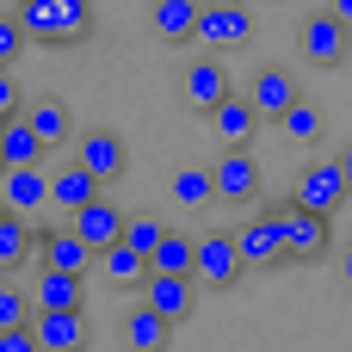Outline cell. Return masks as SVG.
<instances>
[{
	"label": "cell",
	"instance_id": "cell-1",
	"mask_svg": "<svg viewBox=\"0 0 352 352\" xmlns=\"http://www.w3.org/2000/svg\"><path fill=\"white\" fill-rule=\"evenodd\" d=\"M12 19H19V31H25L31 43H50V50L87 43V37H93V25H99L93 0H19V6H12Z\"/></svg>",
	"mask_w": 352,
	"mask_h": 352
},
{
	"label": "cell",
	"instance_id": "cell-2",
	"mask_svg": "<svg viewBox=\"0 0 352 352\" xmlns=\"http://www.w3.org/2000/svg\"><path fill=\"white\" fill-rule=\"evenodd\" d=\"M241 248H235V229H210V235H192V285H210V291H235L241 285Z\"/></svg>",
	"mask_w": 352,
	"mask_h": 352
},
{
	"label": "cell",
	"instance_id": "cell-3",
	"mask_svg": "<svg viewBox=\"0 0 352 352\" xmlns=\"http://www.w3.org/2000/svg\"><path fill=\"white\" fill-rule=\"evenodd\" d=\"M192 43H210V50H248L254 43V6L248 0H204L198 6V31Z\"/></svg>",
	"mask_w": 352,
	"mask_h": 352
},
{
	"label": "cell",
	"instance_id": "cell-4",
	"mask_svg": "<svg viewBox=\"0 0 352 352\" xmlns=\"http://www.w3.org/2000/svg\"><path fill=\"white\" fill-rule=\"evenodd\" d=\"M278 223H285V260H322L328 248H334V217H316V210H303V204H266Z\"/></svg>",
	"mask_w": 352,
	"mask_h": 352
},
{
	"label": "cell",
	"instance_id": "cell-5",
	"mask_svg": "<svg viewBox=\"0 0 352 352\" xmlns=\"http://www.w3.org/2000/svg\"><path fill=\"white\" fill-rule=\"evenodd\" d=\"M74 167H87L99 186H118V179L130 173V148H124V136H118V130L93 124V130H80V136H74Z\"/></svg>",
	"mask_w": 352,
	"mask_h": 352
},
{
	"label": "cell",
	"instance_id": "cell-6",
	"mask_svg": "<svg viewBox=\"0 0 352 352\" xmlns=\"http://www.w3.org/2000/svg\"><path fill=\"white\" fill-rule=\"evenodd\" d=\"M235 248H241L248 272H272V266H285V223L272 210H260V217H248L235 229Z\"/></svg>",
	"mask_w": 352,
	"mask_h": 352
},
{
	"label": "cell",
	"instance_id": "cell-7",
	"mask_svg": "<svg viewBox=\"0 0 352 352\" xmlns=\"http://www.w3.org/2000/svg\"><path fill=\"white\" fill-rule=\"evenodd\" d=\"M31 254H37L43 272H68V278H87L93 272V248L74 229H31Z\"/></svg>",
	"mask_w": 352,
	"mask_h": 352
},
{
	"label": "cell",
	"instance_id": "cell-8",
	"mask_svg": "<svg viewBox=\"0 0 352 352\" xmlns=\"http://www.w3.org/2000/svg\"><path fill=\"white\" fill-rule=\"evenodd\" d=\"M291 204H303V210H316V217H334V210L346 204L340 161H309V167L297 173V186H291Z\"/></svg>",
	"mask_w": 352,
	"mask_h": 352
},
{
	"label": "cell",
	"instance_id": "cell-9",
	"mask_svg": "<svg viewBox=\"0 0 352 352\" xmlns=\"http://www.w3.org/2000/svg\"><path fill=\"white\" fill-rule=\"evenodd\" d=\"M297 43H303V56H309L316 68H340V62L352 56V31L334 19V12H309L303 31H297Z\"/></svg>",
	"mask_w": 352,
	"mask_h": 352
},
{
	"label": "cell",
	"instance_id": "cell-10",
	"mask_svg": "<svg viewBox=\"0 0 352 352\" xmlns=\"http://www.w3.org/2000/svg\"><path fill=\"white\" fill-rule=\"evenodd\" d=\"M235 93V80H229V68H223V56H198L192 68H186V80H179V99L192 105V111H217L223 99Z\"/></svg>",
	"mask_w": 352,
	"mask_h": 352
},
{
	"label": "cell",
	"instance_id": "cell-11",
	"mask_svg": "<svg viewBox=\"0 0 352 352\" xmlns=\"http://www.w3.org/2000/svg\"><path fill=\"white\" fill-rule=\"evenodd\" d=\"M210 179H217V198H223V204H254V198H260V161H254V148L217 155V161H210Z\"/></svg>",
	"mask_w": 352,
	"mask_h": 352
},
{
	"label": "cell",
	"instance_id": "cell-12",
	"mask_svg": "<svg viewBox=\"0 0 352 352\" xmlns=\"http://www.w3.org/2000/svg\"><path fill=\"white\" fill-rule=\"evenodd\" d=\"M248 105H254V118H285L291 105H297V80H291V68H278V62H266V68H254V80H248V93H241Z\"/></svg>",
	"mask_w": 352,
	"mask_h": 352
},
{
	"label": "cell",
	"instance_id": "cell-13",
	"mask_svg": "<svg viewBox=\"0 0 352 352\" xmlns=\"http://www.w3.org/2000/svg\"><path fill=\"white\" fill-rule=\"evenodd\" d=\"M31 334L43 352H87V309H31Z\"/></svg>",
	"mask_w": 352,
	"mask_h": 352
},
{
	"label": "cell",
	"instance_id": "cell-14",
	"mask_svg": "<svg viewBox=\"0 0 352 352\" xmlns=\"http://www.w3.org/2000/svg\"><path fill=\"white\" fill-rule=\"evenodd\" d=\"M136 291H142V303H148L167 328H179V322L192 316V303H198V285H192V278H161V272H148Z\"/></svg>",
	"mask_w": 352,
	"mask_h": 352
},
{
	"label": "cell",
	"instance_id": "cell-15",
	"mask_svg": "<svg viewBox=\"0 0 352 352\" xmlns=\"http://www.w3.org/2000/svg\"><path fill=\"white\" fill-rule=\"evenodd\" d=\"M68 229H74V235H80V241H87L93 254H105L111 241H124V210H118V204H111V198L99 192V198H93L87 210H74V223H68Z\"/></svg>",
	"mask_w": 352,
	"mask_h": 352
},
{
	"label": "cell",
	"instance_id": "cell-16",
	"mask_svg": "<svg viewBox=\"0 0 352 352\" xmlns=\"http://www.w3.org/2000/svg\"><path fill=\"white\" fill-rule=\"evenodd\" d=\"M0 198H6L12 217L43 210V204H50V179H43V167H6V173H0Z\"/></svg>",
	"mask_w": 352,
	"mask_h": 352
},
{
	"label": "cell",
	"instance_id": "cell-17",
	"mask_svg": "<svg viewBox=\"0 0 352 352\" xmlns=\"http://www.w3.org/2000/svg\"><path fill=\"white\" fill-rule=\"evenodd\" d=\"M198 6H204V0H155V6H148V31H155L161 43H192Z\"/></svg>",
	"mask_w": 352,
	"mask_h": 352
},
{
	"label": "cell",
	"instance_id": "cell-18",
	"mask_svg": "<svg viewBox=\"0 0 352 352\" xmlns=\"http://www.w3.org/2000/svg\"><path fill=\"white\" fill-rule=\"evenodd\" d=\"M167 322L148 309V303H136V309H124V346L130 352H167Z\"/></svg>",
	"mask_w": 352,
	"mask_h": 352
},
{
	"label": "cell",
	"instance_id": "cell-19",
	"mask_svg": "<svg viewBox=\"0 0 352 352\" xmlns=\"http://www.w3.org/2000/svg\"><path fill=\"white\" fill-rule=\"evenodd\" d=\"M25 124H31V136H37L43 148H62V142L74 136V124H68V105H62V99H37V105H25Z\"/></svg>",
	"mask_w": 352,
	"mask_h": 352
},
{
	"label": "cell",
	"instance_id": "cell-20",
	"mask_svg": "<svg viewBox=\"0 0 352 352\" xmlns=\"http://www.w3.org/2000/svg\"><path fill=\"white\" fill-rule=\"evenodd\" d=\"M210 118H217V136H223L229 148H248V142H254V130H260V118H254V105H248L241 93H229Z\"/></svg>",
	"mask_w": 352,
	"mask_h": 352
},
{
	"label": "cell",
	"instance_id": "cell-21",
	"mask_svg": "<svg viewBox=\"0 0 352 352\" xmlns=\"http://www.w3.org/2000/svg\"><path fill=\"white\" fill-rule=\"evenodd\" d=\"M93 198H99V179H93L87 167H62V173L50 179V204H62L68 217H74V210H87Z\"/></svg>",
	"mask_w": 352,
	"mask_h": 352
},
{
	"label": "cell",
	"instance_id": "cell-22",
	"mask_svg": "<svg viewBox=\"0 0 352 352\" xmlns=\"http://www.w3.org/2000/svg\"><path fill=\"white\" fill-rule=\"evenodd\" d=\"M0 161H6V167H37V161H43V142L31 136L25 111H19L12 124H0Z\"/></svg>",
	"mask_w": 352,
	"mask_h": 352
},
{
	"label": "cell",
	"instance_id": "cell-23",
	"mask_svg": "<svg viewBox=\"0 0 352 352\" xmlns=\"http://www.w3.org/2000/svg\"><path fill=\"white\" fill-rule=\"evenodd\" d=\"M148 272H161V278H192V235L167 229V235H161V248L148 254Z\"/></svg>",
	"mask_w": 352,
	"mask_h": 352
},
{
	"label": "cell",
	"instance_id": "cell-24",
	"mask_svg": "<svg viewBox=\"0 0 352 352\" xmlns=\"http://www.w3.org/2000/svg\"><path fill=\"white\" fill-rule=\"evenodd\" d=\"M93 266H99L111 285H142V278H148V260H142L136 248H124V241H111L105 254H93Z\"/></svg>",
	"mask_w": 352,
	"mask_h": 352
},
{
	"label": "cell",
	"instance_id": "cell-25",
	"mask_svg": "<svg viewBox=\"0 0 352 352\" xmlns=\"http://www.w3.org/2000/svg\"><path fill=\"white\" fill-rule=\"evenodd\" d=\"M31 309H80V278H68V272H37Z\"/></svg>",
	"mask_w": 352,
	"mask_h": 352
},
{
	"label": "cell",
	"instance_id": "cell-26",
	"mask_svg": "<svg viewBox=\"0 0 352 352\" xmlns=\"http://www.w3.org/2000/svg\"><path fill=\"white\" fill-rule=\"evenodd\" d=\"M173 204H186V210L217 204V179H210V167H179V173H173Z\"/></svg>",
	"mask_w": 352,
	"mask_h": 352
},
{
	"label": "cell",
	"instance_id": "cell-27",
	"mask_svg": "<svg viewBox=\"0 0 352 352\" xmlns=\"http://www.w3.org/2000/svg\"><path fill=\"white\" fill-rule=\"evenodd\" d=\"M161 235H167V223H161L155 210H136V217H124V248H136L142 260L161 248Z\"/></svg>",
	"mask_w": 352,
	"mask_h": 352
},
{
	"label": "cell",
	"instance_id": "cell-28",
	"mask_svg": "<svg viewBox=\"0 0 352 352\" xmlns=\"http://www.w3.org/2000/svg\"><path fill=\"white\" fill-rule=\"evenodd\" d=\"M25 254H31L25 217H0V272H6V266H25Z\"/></svg>",
	"mask_w": 352,
	"mask_h": 352
},
{
	"label": "cell",
	"instance_id": "cell-29",
	"mask_svg": "<svg viewBox=\"0 0 352 352\" xmlns=\"http://www.w3.org/2000/svg\"><path fill=\"white\" fill-rule=\"evenodd\" d=\"M278 130H285L291 142H316V136H322V111H316L309 99H297V105L278 118Z\"/></svg>",
	"mask_w": 352,
	"mask_h": 352
},
{
	"label": "cell",
	"instance_id": "cell-30",
	"mask_svg": "<svg viewBox=\"0 0 352 352\" xmlns=\"http://www.w3.org/2000/svg\"><path fill=\"white\" fill-rule=\"evenodd\" d=\"M12 328H31V303H25L19 285L0 278V334H12Z\"/></svg>",
	"mask_w": 352,
	"mask_h": 352
},
{
	"label": "cell",
	"instance_id": "cell-31",
	"mask_svg": "<svg viewBox=\"0 0 352 352\" xmlns=\"http://www.w3.org/2000/svg\"><path fill=\"white\" fill-rule=\"evenodd\" d=\"M19 50H25V31H19V19H12V12H0V68H12V62H19Z\"/></svg>",
	"mask_w": 352,
	"mask_h": 352
},
{
	"label": "cell",
	"instance_id": "cell-32",
	"mask_svg": "<svg viewBox=\"0 0 352 352\" xmlns=\"http://www.w3.org/2000/svg\"><path fill=\"white\" fill-rule=\"evenodd\" d=\"M25 111V99H19V80H12V68H0V124H12Z\"/></svg>",
	"mask_w": 352,
	"mask_h": 352
},
{
	"label": "cell",
	"instance_id": "cell-33",
	"mask_svg": "<svg viewBox=\"0 0 352 352\" xmlns=\"http://www.w3.org/2000/svg\"><path fill=\"white\" fill-rule=\"evenodd\" d=\"M0 352H43V346H37L31 328H12V334H0Z\"/></svg>",
	"mask_w": 352,
	"mask_h": 352
},
{
	"label": "cell",
	"instance_id": "cell-34",
	"mask_svg": "<svg viewBox=\"0 0 352 352\" xmlns=\"http://www.w3.org/2000/svg\"><path fill=\"white\" fill-rule=\"evenodd\" d=\"M334 161H340V179H346V198H352V142L340 148V155H334Z\"/></svg>",
	"mask_w": 352,
	"mask_h": 352
},
{
	"label": "cell",
	"instance_id": "cell-35",
	"mask_svg": "<svg viewBox=\"0 0 352 352\" xmlns=\"http://www.w3.org/2000/svg\"><path fill=\"white\" fill-rule=\"evenodd\" d=\"M328 12H334V19H340V25L352 31V0H328Z\"/></svg>",
	"mask_w": 352,
	"mask_h": 352
},
{
	"label": "cell",
	"instance_id": "cell-36",
	"mask_svg": "<svg viewBox=\"0 0 352 352\" xmlns=\"http://www.w3.org/2000/svg\"><path fill=\"white\" fill-rule=\"evenodd\" d=\"M340 285L352 291V248H340Z\"/></svg>",
	"mask_w": 352,
	"mask_h": 352
},
{
	"label": "cell",
	"instance_id": "cell-37",
	"mask_svg": "<svg viewBox=\"0 0 352 352\" xmlns=\"http://www.w3.org/2000/svg\"><path fill=\"white\" fill-rule=\"evenodd\" d=\"M0 217H12V210H6V198H0Z\"/></svg>",
	"mask_w": 352,
	"mask_h": 352
},
{
	"label": "cell",
	"instance_id": "cell-38",
	"mask_svg": "<svg viewBox=\"0 0 352 352\" xmlns=\"http://www.w3.org/2000/svg\"><path fill=\"white\" fill-rule=\"evenodd\" d=\"M0 173H6V161H0Z\"/></svg>",
	"mask_w": 352,
	"mask_h": 352
}]
</instances>
